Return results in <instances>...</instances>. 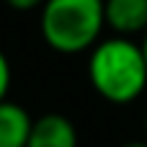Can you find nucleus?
<instances>
[{"label": "nucleus", "mask_w": 147, "mask_h": 147, "mask_svg": "<svg viewBox=\"0 0 147 147\" xmlns=\"http://www.w3.org/2000/svg\"><path fill=\"white\" fill-rule=\"evenodd\" d=\"M41 36L59 54L93 49L106 26L103 0H47L41 5Z\"/></svg>", "instance_id": "obj_2"}, {"label": "nucleus", "mask_w": 147, "mask_h": 147, "mask_svg": "<svg viewBox=\"0 0 147 147\" xmlns=\"http://www.w3.org/2000/svg\"><path fill=\"white\" fill-rule=\"evenodd\" d=\"M124 147H147V142H127Z\"/></svg>", "instance_id": "obj_9"}, {"label": "nucleus", "mask_w": 147, "mask_h": 147, "mask_svg": "<svg viewBox=\"0 0 147 147\" xmlns=\"http://www.w3.org/2000/svg\"><path fill=\"white\" fill-rule=\"evenodd\" d=\"M34 119L13 101H0V147H26Z\"/></svg>", "instance_id": "obj_5"}, {"label": "nucleus", "mask_w": 147, "mask_h": 147, "mask_svg": "<svg viewBox=\"0 0 147 147\" xmlns=\"http://www.w3.org/2000/svg\"><path fill=\"white\" fill-rule=\"evenodd\" d=\"M145 132H147V114H145Z\"/></svg>", "instance_id": "obj_10"}, {"label": "nucleus", "mask_w": 147, "mask_h": 147, "mask_svg": "<svg viewBox=\"0 0 147 147\" xmlns=\"http://www.w3.org/2000/svg\"><path fill=\"white\" fill-rule=\"evenodd\" d=\"M88 80L93 90L114 106L137 101L147 88V62L142 47L127 36L98 41L88 57Z\"/></svg>", "instance_id": "obj_1"}, {"label": "nucleus", "mask_w": 147, "mask_h": 147, "mask_svg": "<svg viewBox=\"0 0 147 147\" xmlns=\"http://www.w3.org/2000/svg\"><path fill=\"white\" fill-rule=\"evenodd\" d=\"M10 8H16V10H34V8H39V5H44L47 0H5Z\"/></svg>", "instance_id": "obj_7"}, {"label": "nucleus", "mask_w": 147, "mask_h": 147, "mask_svg": "<svg viewBox=\"0 0 147 147\" xmlns=\"http://www.w3.org/2000/svg\"><path fill=\"white\" fill-rule=\"evenodd\" d=\"M140 47H142V54H145V62H147V31H145V36H142V44Z\"/></svg>", "instance_id": "obj_8"}, {"label": "nucleus", "mask_w": 147, "mask_h": 147, "mask_svg": "<svg viewBox=\"0 0 147 147\" xmlns=\"http://www.w3.org/2000/svg\"><path fill=\"white\" fill-rule=\"evenodd\" d=\"M8 90H10V62L0 49V101L8 98Z\"/></svg>", "instance_id": "obj_6"}, {"label": "nucleus", "mask_w": 147, "mask_h": 147, "mask_svg": "<svg viewBox=\"0 0 147 147\" xmlns=\"http://www.w3.org/2000/svg\"><path fill=\"white\" fill-rule=\"evenodd\" d=\"M103 16L116 36L147 31V0H103Z\"/></svg>", "instance_id": "obj_3"}, {"label": "nucleus", "mask_w": 147, "mask_h": 147, "mask_svg": "<svg viewBox=\"0 0 147 147\" xmlns=\"http://www.w3.org/2000/svg\"><path fill=\"white\" fill-rule=\"evenodd\" d=\"M26 147H78V129L62 114H44L34 119Z\"/></svg>", "instance_id": "obj_4"}]
</instances>
